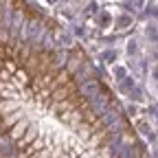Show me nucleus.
Listing matches in <instances>:
<instances>
[{
	"label": "nucleus",
	"mask_w": 158,
	"mask_h": 158,
	"mask_svg": "<svg viewBox=\"0 0 158 158\" xmlns=\"http://www.w3.org/2000/svg\"><path fill=\"white\" fill-rule=\"evenodd\" d=\"M88 101H90V110H92L94 114L101 116V114L110 108V94H108V92H99V94H94L92 99H88Z\"/></svg>",
	"instance_id": "obj_1"
},
{
	"label": "nucleus",
	"mask_w": 158,
	"mask_h": 158,
	"mask_svg": "<svg viewBox=\"0 0 158 158\" xmlns=\"http://www.w3.org/2000/svg\"><path fill=\"white\" fill-rule=\"evenodd\" d=\"M116 57V53H112V51H106L103 53V59H114Z\"/></svg>",
	"instance_id": "obj_13"
},
{
	"label": "nucleus",
	"mask_w": 158,
	"mask_h": 158,
	"mask_svg": "<svg viewBox=\"0 0 158 158\" xmlns=\"http://www.w3.org/2000/svg\"><path fill=\"white\" fill-rule=\"evenodd\" d=\"M118 121H121V114H118V110H116V106H110L103 114H101V123L103 125H112V123H118Z\"/></svg>",
	"instance_id": "obj_4"
},
{
	"label": "nucleus",
	"mask_w": 158,
	"mask_h": 158,
	"mask_svg": "<svg viewBox=\"0 0 158 158\" xmlns=\"http://www.w3.org/2000/svg\"><path fill=\"white\" fill-rule=\"evenodd\" d=\"M134 88V79L132 77H125V81H123V90H132Z\"/></svg>",
	"instance_id": "obj_12"
},
{
	"label": "nucleus",
	"mask_w": 158,
	"mask_h": 158,
	"mask_svg": "<svg viewBox=\"0 0 158 158\" xmlns=\"http://www.w3.org/2000/svg\"><path fill=\"white\" fill-rule=\"evenodd\" d=\"M24 130H27V121H20V123L13 127V132H11V138H22Z\"/></svg>",
	"instance_id": "obj_10"
},
{
	"label": "nucleus",
	"mask_w": 158,
	"mask_h": 158,
	"mask_svg": "<svg viewBox=\"0 0 158 158\" xmlns=\"http://www.w3.org/2000/svg\"><path fill=\"white\" fill-rule=\"evenodd\" d=\"M81 66H84V55H81V53H77V51H73V53L68 55V62H66L68 73H73V75H75Z\"/></svg>",
	"instance_id": "obj_3"
},
{
	"label": "nucleus",
	"mask_w": 158,
	"mask_h": 158,
	"mask_svg": "<svg viewBox=\"0 0 158 158\" xmlns=\"http://www.w3.org/2000/svg\"><path fill=\"white\" fill-rule=\"evenodd\" d=\"M99 92H101V81H99V79H94V77L79 86V94L86 97V99H92V97L99 94Z\"/></svg>",
	"instance_id": "obj_2"
},
{
	"label": "nucleus",
	"mask_w": 158,
	"mask_h": 158,
	"mask_svg": "<svg viewBox=\"0 0 158 158\" xmlns=\"http://www.w3.org/2000/svg\"><path fill=\"white\" fill-rule=\"evenodd\" d=\"M75 77H77V81H81V84H84V81H88V79H92V77H90V64H86V62H84V66L75 73Z\"/></svg>",
	"instance_id": "obj_7"
},
{
	"label": "nucleus",
	"mask_w": 158,
	"mask_h": 158,
	"mask_svg": "<svg viewBox=\"0 0 158 158\" xmlns=\"http://www.w3.org/2000/svg\"><path fill=\"white\" fill-rule=\"evenodd\" d=\"M37 33H40V22H37V20H31V22H27L24 29H22V37H24V40H33Z\"/></svg>",
	"instance_id": "obj_5"
},
{
	"label": "nucleus",
	"mask_w": 158,
	"mask_h": 158,
	"mask_svg": "<svg viewBox=\"0 0 158 158\" xmlns=\"http://www.w3.org/2000/svg\"><path fill=\"white\" fill-rule=\"evenodd\" d=\"M35 136H37V132H35V127H31L27 136H22V138H20V145H22V147H24L27 143H31V141H35Z\"/></svg>",
	"instance_id": "obj_11"
},
{
	"label": "nucleus",
	"mask_w": 158,
	"mask_h": 158,
	"mask_svg": "<svg viewBox=\"0 0 158 158\" xmlns=\"http://www.w3.org/2000/svg\"><path fill=\"white\" fill-rule=\"evenodd\" d=\"M118 158H138V154L132 145H123L121 152H118Z\"/></svg>",
	"instance_id": "obj_9"
},
{
	"label": "nucleus",
	"mask_w": 158,
	"mask_h": 158,
	"mask_svg": "<svg viewBox=\"0 0 158 158\" xmlns=\"http://www.w3.org/2000/svg\"><path fill=\"white\" fill-rule=\"evenodd\" d=\"M22 27H24V15H22V13H15V18H13V24H11V33H13V35H18Z\"/></svg>",
	"instance_id": "obj_8"
},
{
	"label": "nucleus",
	"mask_w": 158,
	"mask_h": 158,
	"mask_svg": "<svg viewBox=\"0 0 158 158\" xmlns=\"http://www.w3.org/2000/svg\"><path fill=\"white\" fill-rule=\"evenodd\" d=\"M68 55H70V53H66V51H57V53L53 55V62H51V66H53V68H62V66H66V62H68Z\"/></svg>",
	"instance_id": "obj_6"
}]
</instances>
